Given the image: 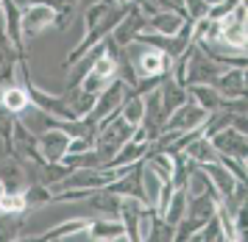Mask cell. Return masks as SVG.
Returning <instances> with one entry per match:
<instances>
[{
    "instance_id": "cell-1",
    "label": "cell",
    "mask_w": 248,
    "mask_h": 242,
    "mask_svg": "<svg viewBox=\"0 0 248 242\" xmlns=\"http://www.w3.org/2000/svg\"><path fill=\"white\" fill-rule=\"evenodd\" d=\"M131 131H134V125H128L120 114H114V117H109V120L98 122L95 151H98V156H101L103 165H109V162H112V156L117 153L128 139H131Z\"/></svg>"
},
{
    "instance_id": "cell-2",
    "label": "cell",
    "mask_w": 248,
    "mask_h": 242,
    "mask_svg": "<svg viewBox=\"0 0 248 242\" xmlns=\"http://www.w3.org/2000/svg\"><path fill=\"white\" fill-rule=\"evenodd\" d=\"M223 70H226V64L220 61V59H215V56H209L203 47L192 45L190 59H187V73H184V87H192V84L215 87Z\"/></svg>"
},
{
    "instance_id": "cell-3",
    "label": "cell",
    "mask_w": 248,
    "mask_h": 242,
    "mask_svg": "<svg viewBox=\"0 0 248 242\" xmlns=\"http://www.w3.org/2000/svg\"><path fill=\"white\" fill-rule=\"evenodd\" d=\"M50 28H56V11L47 3H31V6L20 9V39H23V47L31 39L50 31Z\"/></svg>"
},
{
    "instance_id": "cell-4",
    "label": "cell",
    "mask_w": 248,
    "mask_h": 242,
    "mask_svg": "<svg viewBox=\"0 0 248 242\" xmlns=\"http://www.w3.org/2000/svg\"><path fill=\"white\" fill-rule=\"evenodd\" d=\"M145 11H140L137 6H128L125 9V14L120 17V22L112 28V33H109V39H112V45L117 47V50H123L125 45H131L140 36V33L145 31Z\"/></svg>"
},
{
    "instance_id": "cell-5",
    "label": "cell",
    "mask_w": 248,
    "mask_h": 242,
    "mask_svg": "<svg viewBox=\"0 0 248 242\" xmlns=\"http://www.w3.org/2000/svg\"><path fill=\"white\" fill-rule=\"evenodd\" d=\"M125 95H128V87H125L120 78H114L112 84L103 89L101 95H98V100H95V109L90 111V120L98 125V122L114 117V114L120 111V103H123Z\"/></svg>"
},
{
    "instance_id": "cell-6",
    "label": "cell",
    "mask_w": 248,
    "mask_h": 242,
    "mask_svg": "<svg viewBox=\"0 0 248 242\" xmlns=\"http://www.w3.org/2000/svg\"><path fill=\"white\" fill-rule=\"evenodd\" d=\"M206 111L198 109L192 100H187L184 106H179L176 111H170L165 122H162V131H176V134H187V131H195V128H201L203 122H206Z\"/></svg>"
},
{
    "instance_id": "cell-7",
    "label": "cell",
    "mask_w": 248,
    "mask_h": 242,
    "mask_svg": "<svg viewBox=\"0 0 248 242\" xmlns=\"http://www.w3.org/2000/svg\"><path fill=\"white\" fill-rule=\"evenodd\" d=\"M212 148L217 151V156H229V159H246L248 153V134L237 131V128H223V131L212 134V136H206Z\"/></svg>"
},
{
    "instance_id": "cell-8",
    "label": "cell",
    "mask_w": 248,
    "mask_h": 242,
    "mask_svg": "<svg viewBox=\"0 0 248 242\" xmlns=\"http://www.w3.org/2000/svg\"><path fill=\"white\" fill-rule=\"evenodd\" d=\"M70 134H64L59 125L47 128L36 136V151H39V159L42 162H62L64 153H67V145H70Z\"/></svg>"
},
{
    "instance_id": "cell-9",
    "label": "cell",
    "mask_w": 248,
    "mask_h": 242,
    "mask_svg": "<svg viewBox=\"0 0 248 242\" xmlns=\"http://www.w3.org/2000/svg\"><path fill=\"white\" fill-rule=\"evenodd\" d=\"M184 14L176 9H156L145 22V31L154 33V36H162V39H170V36H176L181 31V25H184Z\"/></svg>"
},
{
    "instance_id": "cell-10",
    "label": "cell",
    "mask_w": 248,
    "mask_h": 242,
    "mask_svg": "<svg viewBox=\"0 0 248 242\" xmlns=\"http://www.w3.org/2000/svg\"><path fill=\"white\" fill-rule=\"evenodd\" d=\"M215 89L223 100H246V67H226Z\"/></svg>"
},
{
    "instance_id": "cell-11",
    "label": "cell",
    "mask_w": 248,
    "mask_h": 242,
    "mask_svg": "<svg viewBox=\"0 0 248 242\" xmlns=\"http://www.w3.org/2000/svg\"><path fill=\"white\" fill-rule=\"evenodd\" d=\"M31 106V95H28V87L23 84H9V87L0 89V109L14 114V117H20L25 109Z\"/></svg>"
},
{
    "instance_id": "cell-12",
    "label": "cell",
    "mask_w": 248,
    "mask_h": 242,
    "mask_svg": "<svg viewBox=\"0 0 248 242\" xmlns=\"http://www.w3.org/2000/svg\"><path fill=\"white\" fill-rule=\"evenodd\" d=\"M84 234L95 242H117L123 237V220L120 217H95V220H90Z\"/></svg>"
},
{
    "instance_id": "cell-13",
    "label": "cell",
    "mask_w": 248,
    "mask_h": 242,
    "mask_svg": "<svg viewBox=\"0 0 248 242\" xmlns=\"http://www.w3.org/2000/svg\"><path fill=\"white\" fill-rule=\"evenodd\" d=\"M187 100H190L187 87L176 84L170 76L162 78V84H159V106H162V111H165V117H168L170 111H176L179 106H184Z\"/></svg>"
},
{
    "instance_id": "cell-14",
    "label": "cell",
    "mask_w": 248,
    "mask_h": 242,
    "mask_svg": "<svg viewBox=\"0 0 248 242\" xmlns=\"http://www.w3.org/2000/svg\"><path fill=\"white\" fill-rule=\"evenodd\" d=\"M220 42L237 56H246V45H248V36H246V22H234L232 17H226L220 22Z\"/></svg>"
},
{
    "instance_id": "cell-15",
    "label": "cell",
    "mask_w": 248,
    "mask_h": 242,
    "mask_svg": "<svg viewBox=\"0 0 248 242\" xmlns=\"http://www.w3.org/2000/svg\"><path fill=\"white\" fill-rule=\"evenodd\" d=\"M206 173V178H209V184H212V189L220 195V198H229L232 192H234V187H237V178L226 170L220 162H212V165H198Z\"/></svg>"
},
{
    "instance_id": "cell-16",
    "label": "cell",
    "mask_w": 248,
    "mask_h": 242,
    "mask_svg": "<svg viewBox=\"0 0 248 242\" xmlns=\"http://www.w3.org/2000/svg\"><path fill=\"white\" fill-rule=\"evenodd\" d=\"M181 153L187 156L190 162H195V165H212V162H220L217 151L212 148V142H209L206 136H195L192 142H187L184 148H181Z\"/></svg>"
},
{
    "instance_id": "cell-17",
    "label": "cell",
    "mask_w": 248,
    "mask_h": 242,
    "mask_svg": "<svg viewBox=\"0 0 248 242\" xmlns=\"http://www.w3.org/2000/svg\"><path fill=\"white\" fill-rule=\"evenodd\" d=\"M184 192H187V198H201V195H209V198H215L217 203H220V195L212 189V184H209V178H206V173H203L201 167L195 165L190 170V176H187V181H184Z\"/></svg>"
},
{
    "instance_id": "cell-18",
    "label": "cell",
    "mask_w": 248,
    "mask_h": 242,
    "mask_svg": "<svg viewBox=\"0 0 248 242\" xmlns=\"http://www.w3.org/2000/svg\"><path fill=\"white\" fill-rule=\"evenodd\" d=\"M187 95H190V100L198 106V109H203L206 114H212V111L220 109V95H217V89L215 87H206V84H192V87H187Z\"/></svg>"
},
{
    "instance_id": "cell-19",
    "label": "cell",
    "mask_w": 248,
    "mask_h": 242,
    "mask_svg": "<svg viewBox=\"0 0 248 242\" xmlns=\"http://www.w3.org/2000/svg\"><path fill=\"white\" fill-rule=\"evenodd\" d=\"M28 214H6V212H0V242H14L17 237H23L25 226H28Z\"/></svg>"
},
{
    "instance_id": "cell-20",
    "label": "cell",
    "mask_w": 248,
    "mask_h": 242,
    "mask_svg": "<svg viewBox=\"0 0 248 242\" xmlns=\"http://www.w3.org/2000/svg\"><path fill=\"white\" fill-rule=\"evenodd\" d=\"M117 114H120L128 125H140V122L145 120V98L128 92L123 98V103H120V111H117Z\"/></svg>"
},
{
    "instance_id": "cell-21",
    "label": "cell",
    "mask_w": 248,
    "mask_h": 242,
    "mask_svg": "<svg viewBox=\"0 0 248 242\" xmlns=\"http://www.w3.org/2000/svg\"><path fill=\"white\" fill-rule=\"evenodd\" d=\"M148 151H151V142L148 145H134V142H125L117 153L112 156V162L103 167H120V165H140L142 159L148 156Z\"/></svg>"
},
{
    "instance_id": "cell-22",
    "label": "cell",
    "mask_w": 248,
    "mask_h": 242,
    "mask_svg": "<svg viewBox=\"0 0 248 242\" xmlns=\"http://www.w3.org/2000/svg\"><path fill=\"white\" fill-rule=\"evenodd\" d=\"M187 192L184 189H173V195H170L168 206H165V212L159 214L165 223H170V226H176V223H181L184 217H187Z\"/></svg>"
},
{
    "instance_id": "cell-23",
    "label": "cell",
    "mask_w": 248,
    "mask_h": 242,
    "mask_svg": "<svg viewBox=\"0 0 248 242\" xmlns=\"http://www.w3.org/2000/svg\"><path fill=\"white\" fill-rule=\"evenodd\" d=\"M215 209H217V200L209 198V195H201V198H190L187 200V217L198 223H206L209 217H215Z\"/></svg>"
},
{
    "instance_id": "cell-24",
    "label": "cell",
    "mask_w": 248,
    "mask_h": 242,
    "mask_svg": "<svg viewBox=\"0 0 248 242\" xmlns=\"http://www.w3.org/2000/svg\"><path fill=\"white\" fill-rule=\"evenodd\" d=\"M73 170H70L64 162H45L42 170H39V184H45V187H56L62 178H67Z\"/></svg>"
},
{
    "instance_id": "cell-25",
    "label": "cell",
    "mask_w": 248,
    "mask_h": 242,
    "mask_svg": "<svg viewBox=\"0 0 248 242\" xmlns=\"http://www.w3.org/2000/svg\"><path fill=\"white\" fill-rule=\"evenodd\" d=\"M109 6L103 3V0H92V3H87V11H84V25H87V31H92V28H98L103 20H106V14H109Z\"/></svg>"
},
{
    "instance_id": "cell-26",
    "label": "cell",
    "mask_w": 248,
    "mask_h": 242,
    "mask_svg": "<svg viewBox=\"0 0 248 242\" xmlns=\"http://www.w3.org/2000/svg\"><path fill=\"white\" fill-rule=\"evenodd\" d=\"M0 212H6V214H28L31 206H28L23 192H6L0 198Z\"/></svg>"
},
{
    "instance_id": "cell-27",
    "label": "cell",
    "mask_w": 248,
    "mask_h": 242,
    "mask_svg": "<svg viewBox=\"0 0 248 242\" xmlns=\"http://www.w3.org/2000/svg\"><path fill=\"white\" fill-rule=\"evenodd\" d=\"M23 195H25V200H28L31 209H34V206H45V203L53 200V192H50V187H45V184H31Z\"/></svg>"
},
{
    "instance_id": "cell-28",
    "label": "cell",
    "mask_w": 248,
    "mask_h": 242,
    "mask_svg": "<svg viewBox=\"0 0 248 242\" xmlns=\"http://www.w3.org/2000/svg\"><path fill=\"white\" fill-rule=\"evenodd\" d=\"M215 240H220V223H217V217H209L198 231V242H215Z\"/></svg>"
},
{
    "instance_id": "cell-29",
    "label": "cell",
    "mask_w": 248,
    "mask_h": 242,
    "mask_svg": "<svg viewBox=\"0 0 248 242\" xmlns=\"http://www.w3.org/2000/svg\"><path fill=\"white\" fill-rule=\"evenodd\" d=\"M95 148V142H90V139H70V145H67V153L64 156H78V153H87V151H92Z\"/></svg>"
},
{
    "instance_id": "cell-30",
    "label": "cell",
    "mask_w": 248,
    "mask_h": 242,
    "mask_svg": "<svg viewBox=\"0 0 248 242\" xmlns=\"http://www.w3.org/2000/svg\"><path fill=\"white\" fill-rule=\"evenodd\" d=\"M165 3H168L170 9H176V11H181V0H165ZM184 20H187V17H184Z\"/></svg>"
},
{
    "instance_id": "cell-31",
    "label": "cell",
    "mask_w": 248,
    "mask_h": 242,
    "mask_svg": "<svg viewBox=\"0 0 248 242\" xmlns=\"http://www.w3.org/2000/svg\"><path fill=\"white\" fill-rule=\"evenodd\" d=\"M14 3L23 9V6H31V3H45V0H14Z\"/></svg>"
},
{
    "instance_id": "cell-32",
    "label": "cell",
    "mask_w": 248,
    "mask_h": 242,
    "mask_svg": "<svg viewBox=\"0 0 248 242\" xmlns=\"http://www.w3.org/2000/svg\"><path fill=\"white\" fill-rule=\"evenodd\" d=\"M215 3H223V0H206V6H215Z\"/></svg>"
},
{
    "instance_id": "cell-33",
    "label": "cell",
    "mask_w": 248,
    "mask_h": 242,
    "mask_svg": "<svg viewBox=\"0 0 248 242\" xmlns=\"http://www.w3.org/2000/svg\"><path fill=\"white\" fill-rule=\"evenodd\" d=\"M215 242H226V240H223V237H220V240H215Z\"/></svg>"
},
{
    "instance_id": "cell-34",
    "label": "cell",
    "mask_w": 248,
    "mask_h": 242,
    "mask_svg": "<svg viewBox=\"0 0 248 242\" xmlns=\"http://www.w3.org/2000/svg\"><path fill=\"white\" fill-rule=\"evenodd\" d=\"M50 242H64V240H50Z\"/></svg>"
},
{
    "instance_id": "cell-35",
    "label": "cell",
    "mask_w": 248,
    "mask_h": 242,
    "mask_svg": "<svg viewBox=\"0 0 248 242\" xmlns=\"http://www.w3.org/2000/svg\"><path fill=\"white\" fill-rule=\"evenodd\" d=\"M87 3H92V0H87Z\"/></svg>"
}]
</instances>
